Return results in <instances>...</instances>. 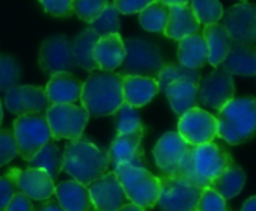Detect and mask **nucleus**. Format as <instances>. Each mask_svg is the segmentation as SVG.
<instances>
[{"label": "nucleus", "instance_id": "nucleus-10", "mask_svg": "<svg viewBox=\"0 0 256 211\" xmlns=\"http://www.w3.org/2000/svg\"><path fill=\"white\" fill-rule=\"evenodd\" d=\"M232 98H235L234 77L220 66L200 78L198 84V101L204 108L218 112Z\"/></svg>", "mask_w": 256, "mask_h": 211}, {"label": "nucleus", "instance_id": "nucleus-38", "mask_svg": "<svg viewBox=\"0 0 256 211\" xmlns=\"http://www.w3.org/2000/svg\"><path fill=\"white\" fill-rule=\"evenodd\" d=\"M196 211H228L226 199L222 198L211 187H205L200 192Z\"/></svg>", "mask_w": 256, "mask_h": 211}, {"label": "nucleus", "instance_id": "nucleus-35", "mask_svg": "<svg viewBox=\"0 0 256 211\" xmlns=\"http://www.w3.org/2000/svg\"><path fill=\"white\" fill-rule=\"evenodd\" d=\"M119 11L113 6V4H108L106 10L101 12L98 18H95L90 23V29L98 35V36H106L110 34H119L120 24H119Z\"/></svg>", "mask_w": 256, "mask_h": 211}, {"label": "nucleus", "instance_id": "nucleus-12", "mask_svg": "<svg viewBox=\"0 0 256 211\" xmlns=\"http://www.w3.org/2000/svg\"><path fill=\"white\" fill-rule=\"evenodd\" d=\"M38 65L48 76L56 72H71L77 66L71 41L65 35H53L47 38L40 47Z\"/></svg>", "mask_w": 256, "mask_h": 211}, {"label": "nucleus", "instance_id": "nucleus-14", "mask_svg": "<svg viewBox=\"0 0 256 211\" xmlns=\"http://www.w3.org/2000/svg\"><path fill=\"white\" fill-rule=\"evenodd\" d=\"M223 26L232 41L241 44L256 42V5L238 4L223 12Z\"/></svg>", "mask_w": 256, "mask_h": 211}, {"label": "nucleus", "instance_id": "nucleus-29", "mask_svg": "<svg viewBox=\"0 0 256 211\" xmlns=\"http://www.w3.org/2000/svg\"><path fill=\"white\" fill-rule=\"evenodd\" d=\"M244 184H246V174L240 166L234 163L223 174L214 178L210 187L228 200V199L235 198L242 190Z\"/></svg>", "mask_w": 256, "mask_h": 211}, {"label": "nucleus", "instance_id": "nucleus-1", "mask_svg": "<svg viewBox=\"0 0 256 211\" xmlns=\"http://www.w3.org/2000/svg\"><path fill=\"white\" fill-rule=\"evenodd\" d=\"M232 164V156L223 146L210 142L199 146H188L175 174L193 186L205 188L210 187L211 181Z\"/></svg>", "mask_w": 256, "mask_h": 211}, {"label": "nucleus", "instance_id": "nucleus-18", "mask_svg": "<svg viewBox=\"0 0 256 211\" xmlns=\"http://www.w3.org/2000/svg\"><path fill=\"white\" fill-rule=\"evenodd\" d=\"M188 146L190 145L180 136L178 132L164 133L152 150L156 164L162 174H175Z\"/></svg>", "mask_w": 256, "mask_h": 211}, {"label": "nucleus", "instance_id": "nucleus-42", "mask_svg": "<svg viewBox=\"0 0 256 211\" xmlns=\"http://www.w3.org/2000/svg\"><path fill=\"white\" fill-rule=\"evenodd\" d=\"M17 187L16 184L6 176H0V211H5L8 202L11 200V198L17 193Z\"/></svg>", "mask_w": 256, "mask_h": 211}, {"label": "nucleus", "instance_id": "nucleus-40", "mask_svg": "<svg viewBox=\"0 0 256 211\" xmlns=\"http://www.w3.org/2000/svg\"><path fill=\"white\" fill-rule=\"evenodd\" d=\"M42 10L59 18L71 17L72 16V0H40Z\"/></svg>", "mask_w": 256, "mask_h": 211}, {"label": "nucleus", "instance_id": "nucleus-31", "mask_svg": "<svg viewBox=\"0 0 256 211\" xmlns=\"http://www.w3.org/2000/svg\"><path fill=\"white\" fill-rule=\"evenodd\" d=\"M169 17V6L160 0H154L144 11L139 12V23L146 32L163 34Z\"/></svg>", "mask_w": 256, "mask_h": 211}, {"label": "nucleus", "instance_id": "nucleus-39", "mask_svg": "<svg viewBox=\"0 0 256 211\" xmlns=\"http://www.w3.org/2000/svg\"><path fill=\"white\" fill-rule=\"evenodd\" d=\"M18 156L14 132L0 130V168L11 163Z\"/></svg>", "mask_w": 256, "mask_h": 211}, {"label": "nucleus", "instance_id": "nucleus-9", "mask_svg": "<svg viewBox=\"0 0 256 211\" xmlns=\"http://www.w3.org/2000/svg\"><path fill=\"white\" fill-rule=\"evenodd\" d=\"M158 205L162 211H196L202 188L176 174H162Z\"/></svg>", "mask_w": 256, "mask_h": 211}, {"label": "nucleus", "instance_id": "nucleus-7", "mask_svg": "<svg viewBox=\"0 0 256 211\" xmlns=\"http://www.w3.org/2000/svg\"><path fill=\"white\" fill-rule=\"evenodd\" d=\"M44 115L53 140L82 138L90 118L88 110L77 104H50Z\"/></svg>", "mask_w": 256, "mask_h": 211}, {"label": "nucleus", "instance_id": "nucleus-16", "mask_svg": "<svg viewBox=\"0 0 256 211\" xmlns=\"http://www.w3.org/2000/svg\"><path fill=\"white\" fill-rule=\"evenodd\" d=\"M88 190L96 211H116L126 202H130L118 175L113 170L106 172L104 175L88 184Z\"/></svg>", "mask_w": 256, "mask_h": 211}, {"label": "nucleus", "instance_id": "nucleus-26", "mask_svg": "<svg viewBox=\"0 0 256 211\" xmlns=\"http://www.w3.org/2000/svg\"><path fill=\"white\" fill-rule=\"evenodd\" d=\"M202 36L208 47V64L217 68L228 56L232 46V38L224 26L220 23L205 26L202 30Z\"/></svg>", "mask_w": 256, "mask_h": 211}, {"label": "nucleus", "instance_id": "nucleus-19", "mask_svg": "<svg viewBox=\"0 0 256 211\" xmlns=\"http://www.w3.org/2000/svg\"><path fill=\"white\" fill-rule=\"evenodd\" d=\"M125 42L120 34H110L100 36L94 47V59L101 71L118 70L125 59Z\"/></svg>", "mask_w": 256, "mask_h": 211}, {"label": "nucleus", "instance_id": "nucleus-43", "mask_svg": "<svg viewBox=\"0 0 256 211\" xmlns=\"http://www.w3.org/2000/svg\"><path fill=\"white\" fill-rule=\"evenodd\" d=\"M5 211H35V206L30 198H28L22 192H17L8 202Z\"/></svg>", "mask_w": 256, "mask_h": 211}, {"label": "nucleus", "instance_id": "nucleus-25", "mask_svg": "<svg viewBox=\"0 0 256 211\" xmlns=\"http://www.w3.org/2000/svg\"><path fill=\"white\" fill-rule=\"evenodd\" d=\"M164 95L176 116H182L190 109L199 108L198 101V84L188 78H180L172 82L166 89Z\"/></svg>", "mask_w": 256, "mask_h": 211}, {"label": "nucleus", "instance_id": "nucleus-46", "mask_svg": "<svg viewBox=\"0 0 256 211\" xmlns=\"http://www.w3.org/2000/svg\"><path fill=\"white\" fill-rule=\"evenodd\" d=\"M116 211H145L142 206H139V205H136V204H133V202H126L125 205H122L120 208H118Z\"/></svg>", "mask_w": 256, "mask_h": 211}, {"label": "nucleus", "instance_id": "nucleus-8", "mask_svg": "<svg viewBox=\"0 0 256 211\" xmlns=\"http://www.w3.org/2000/svg\"><path fill=\"white\" fill-rule=\"evenodd\" d=\"M14 138L18 156L29 162L46 144L52 140V133L44 114L22 115L14 121Z\"/></svg>", "mask_w": 256, "mask_h": 211}, {"label": "nucleus", "instance_id": "nucleus-27", "mask_svg": "<svg viewBox=\"0 0 256 211\" xmlns=\"http://www.w3.org/2000/svg\"><path fill=\"white\" fill-rule=\"evenodd\" d=\"M178 62L190 70H200L208 64V47L200 34L186 36L180 41Z\"/></svg>", "mask_w": 256, "mask_h": 211}, {"label": "nucleus", "instance_id": "nucleus-5", "mask_svg": "<svg viewBox=\"0 0 256 211\" xmlns=\"http://www.w3.org/2000/svg\"><path fill=\"white\" fill-rule=\"evenodd\" d=\"M113 172L118 175L128 200L142 206L144 210H151L157 205L160 196L158 176L146 168L126 163L113 168Z\"/></svg>", "mask_w": 256, "mask_h": 211}, {"label": "nucleus", "instance_id": "nucleus-13", "mask_svg": "<svg viewBox=\"0 0 256 211\" xmlns=\"http://www.w3.org/2000/svg\"><path fill=\"white\" fill-rule=\"evenodd\" d=\"M17 187L18 192L26 194L28 198L34 200H46L53 198L54 194V180L50 176V174L40 168H12L5 174Z\"/></svg>", "mask_w": 256, "mask_h": 211}, {"label": "nucleus", "instance_id": "nucleus-6", "mask_svg": "<svg viewBox=\"0 0 256 211\" xmlns=\"http://www.w3.org/2000/svg\"><path fill=\"white\" fill-rule=\"evenodd\" d=\"M125 42V59L119 66L120 76H144L156 78L164 66L162 48L144 38H128Z\"/></svg>", "mask_w": 256, "mask_h": 211}, {"label": "nucleus", "instance_id": "nucleus-34", "mask_svg": "<svg viewBox=\"0 0 256 211\" xmlns=\"http://www.w3.org/2000/svg\"><path fill=\"white\" fill-rule=\"evenodd\" d=\"M114 126H116V134H125L133 133L138 130H145L140 115L133 106L122 102L120 108L114 112Z\"/></svg>", "mask_w": 256, "mask_h": 211}, {"label": "nucleus", "instance_id": "nucleus-20", "mask_svg": "<svg viewBox=\"0 0 256 211\" xmlns=\"http://www.w3.org/2000/svg\"><path fill=\"white\" fill-rule=\"evenodd\" d=\"M83 83L72 72H56L46 84L50 104H76L80 100Z\"/></svg>", "mask_w": 256, "mask_h": 211}, {"label": "nucleus", "instance_id": "nucleus-4", "mask_svg": "<svg viewBox=\"0 0 256 211\" xmlns=\"http://www.w3.org/2000/svg\"><path fill=\"white\" fill-rule=\"evenodd\" d=\"M217 138L229 145L248 142L256 133V98H232L218 110Z\"/></svg>", "mask_w": 256, "mask_h": 211}, {"label": "nucleus", "instance_id": "nucleus-47", "mask_svg": "<svg viewBox=\"0 0 256 211\" xmlns=\"http://www.w3.org/2000/svg\"><path fill=\"white\" fill-rule=\"evenodd\" d=\"M168 6H184V5H190V0H160Z\"/></svg>", "mask_w": 256, "mask_h": 211}, {"label": "nucleus", "instance_id": "nucleus-21", "mask_svg": "<svg viewBox=\"0 0 256 211\" xmlns=\"http://www.w3.org/2000/svg\"><path fill=\"white\" fill-rule=\"evenodd\" d=\"M54 196L65 211H96L88 186L76 180L59 182L54 188Z\"/></svg>", "mask_w": 256, "mask_h": 211}, {"label": "nucleus", "instance_id": "nucleus-32", "mask_svg": "<svg viewBox=\"0 0 256 211\" xmlns=\"http://www.w3.org/2000/svg\"><path fill=\"white\" fill-rule=\"evenodd\" d=\"M180 78H188V80L194 82L196 84H199L202 77H200L199 70H190V68L182 66L181 64H164V66L160 70V72L156 77L162 92H164V89L172 82L180 80Z\"/></svg>", "mask_w": 256, "mask_h": 211}, {"label": "nucleus", "instance_id": "nucleus-49", "mask_svg": "<svg viewBox=\"0 0 256 211\" xmlns=\"http://www.w3.org/2000/svg\"><path fill=\"white\" fill-rule=\"evenodd\" d=\"M242 2H246V0H242Z\"/></svg>", "mask_w": 256, "mask_h": 211}, {"label": "nucleus", "instance_id": "nucleus-37", "mask_svg": "<svg viewBox=\"0 0 256 211\" xmlns=\"http://www.w3.org/2000/svg\"><path fill=\"white\" fill-rule=\"evenodd\" d=\"M108 5V0H72V12L84 23L90 24Z\"/></svg>", "mask_w": 256, "mask_h": 211}, {"label": "nucleus", "instance_id": "nucleus-48", "mask_svg": "<svg viewBox=\"0 0 256 211\" xmlns=\"http://www.w3.org/2000/svg\"><path fill=\"white\" fill-rule=\"evenodd\" d=\"M4 121V109H2V102H0V126H2Z\"/></svg>", "mask_w": 256, "mask_h": 211}, {"label": "nucleus", "instance_id": "nucleus-3", "mask_svg": "<svg viewBox=\"0 0 256 211\" xmlns=\"http://www.w3.org/2000/svg\"><path fill=\"white\" fill-rule=\"evenodd\" d=\"M108 151L88 139H72L64 148L62 170L84 186L108 172Z\"/></svg>", "mask_w": 256, "mask_h": 211}, {"label": "nucleus", "instance_id": "nucleus-44", "mask_svg": "<svg viewBox=\"0 0 256 211\" xmlns=\"http://www.w3.org/2000/svg\"><path fill=\"white\" fill-rule=\"evenodd\" d=\"M35 211H65V210L60 206V204L58 202V199L50 198V199L42 200V204L38 208H35Z\"/></svg>", "mask_w": 256, "mask_h": 211}, {"label": "nucleus", "instance_id": "nucleus-30", "mask_svg": "<svg viewBox=\"0 0 256 211\" xmlns=\"http://www.w3.org/2000/svg\"><path fill=\"white\" fill-rule=\"evenodd\" d=\"M62 162H64V152L53 140H50L28 162V164L29 168H40L47 170L50 176L56 180L62 172Z\"/></svg>", "mask_w": 256, "mask_h": 211}, {"label": "nucleus", "instance_id": "nucleus-2", "mask_svg": "<svg viewBox=\"0 0 256 211\" xmlns=\"http://www.w3.org/2000/svg\"><path fill=\"white\" fill-rule=\"evenodd\" d=\"M82 108L89 116H110L124 102L122 76L114 71H94L82 86Z\"/></svg>", "mask_w": 256, "mask_h": 211}, {"label": "nucleus", "instance_id": "nucleus-24", "mask_svg": "<svg viewBox=\"0 0 256 211\" xmlns=\"http://www.w3.org/2000/svg\"><path fill=\"white\" fill-rule=\"evenodd\" d=\"M200 24L196 20L190 5L184 6H169V17L166 28L163 30L164 36L181 41L186 36L199 34Z\"/></svg>", "mask_w": 256, "mask_h": 211}, {"label": "nucleus", "instance_id": "nucleus-15", "mask_svg": "<svg viewBox=\"0 0 256 211\" xmlns=\"http://www.w3.org/2000/svg\"><path fill=\"white\" fill-rule=\"evenodd\" d=\"M50 101L46 95V89L34 84H17L5 92V108L17 115L46 114Z\"/></svg>", "mask_w": 256, "mask_h": 211}, {"label": "nucleus", "instance_id": "nucleus-45", "mask_svg": "<svg viewBox=\"0 0 256 211\" xmlns=\"http://www.w3.org/2000/svg\"><path fill=\"white\" fill-rule=\"evenodd\" d=\"M241 211H256V196L248 198V199L242 204Z\"/></svg>", "mask_w": 256, "mask_h": 211}, {"label": "nucleus", "instance_id": "nucleus-23", "mask_svg": "<svg viewBox=\"0 0 256 211\" xmlns=\"http://www.w3.org/2000/svg\"><path fill=\"white\" fill-rule=\"evenodd\" d=\"M218 66L230 76H256V46L232 41L228 56Z\"/></svg>", "mask_w": 256, "mask_h": 211}, {"label": "nucleus", "instance_id": "nucleus-28", "mask_svg": "<svg viewBox=\"0 0 256 211\" xmlns=\"http://www.w3.org/2000/svg\"><path fill=\"white\" fill-rule=\"evenodd\" d=\"M98 40H100V36L90 28H86L71 42L76 65L84 71L94 72L98 70L95 59H94V47H95Z\"/></svg>", "mask_w": 256, "mask_h": 211}, {"label": "nucleus", "instance_id": "nucleus-41", "mask_svg": "<svg viewBox=\"0 0 256 211\" xmlns=\"http://www.w3.org/2000/svg\"><path fill=\"white\" fill-rule=\"evenodd\" d=\"M152 2L154 0H113V6L119 11V14L130 16L139 14Z\"/></svg>", "mask_w": 256, "mask_h": 211}, {"label": "nucleus", "instance_id": "nucleus-17", "mask_svg": "<svg viewBox=\"0 0 256 211\" xmlns=\"http://www.w3.org/2000/svg\"><path fill=\"white\" fill-rule=\"evenodd\" d=\"M144 134L145 130L116 134L108 150L110 164L116 168L119 164L126 163V164L145 168V157H144V146H142Z\"/></svg>", "mask_w": 256, "mask_h": 211}, {"label": "nucleus", "instance_id": "nucleus-11", "mask_svg": "<svg viewBox=\"0 0 256 211\" xmlns=\"http://www.w3.org/2000/svg\"><path fill=\"white\" fill-rule=\"evenodd\" d=\"M178 133L190 146L214 142L217 138V120L212 114L200 108L190 109L180 116Z\"/></svg>", "mask_w": 256, "mask_h": 211}, {"label": "nucleus", "instance_id": "nucleus-22", "mask_svg": "<svg viewBox=\"0 0 256 211\" xmlns=\"http://www.w3.org/2000/svg\"><path fill=\"white\" fill-rule=\"evenodd\" d=\"M160 92L158 83L152 77L144 76H122L124 102L139 109L146 106Z\"/></svg>", "mask_w": 256, "mask_h": 211}, {"label": "nucleus", "instance_id": "nucleus-33", "mask_svg": "<svg viewBox=\"0 0 256 211\" xmlns=\"http://www.w3.org/2000/svg\"><path fill=\"white\" fill-rule=\"evenodd\" d=\"M190 8L199 24L218 23L223 17V6L218 0H190Z\"/></svg>", "mask_w": 256, "mask_h": 211}, {"label": "nucleus", "instance_id": "nucleus-36", "mask_svg": "<svg viewBox=\"0 0 256 211\" xmlns=\"http://www.w3.org/2000/svg\"><path fill=\"white\" fill-rule=\"evenodd\" d=\"M22 77V70L18 62L11 58L0 54V92H8L18 84Z\"/></svg>", "mask_w": 256, "mask_h": 211}]
</instances>
